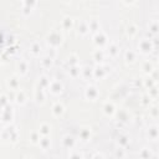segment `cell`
I'll return each mask as SVG.
<instances>
[{
	"mask_svg": "<svg viewBox=\"0 0 159 159\" xmlns=\"http://www.w3.org/2000/svg\"><path fill=\"white\" fill-rule=\"evenodd\" d=\"M0 120H1V123L5 124V125L12 123V120H14V109H12L11 103H9V104H6L5 107L1 108V112H0Z\"/></svg>",
	"mask_w": 159,
	"mask_h": 159,
	"instance_id": "obj_3",
	"label": "cell"
},
{
	"mask_svg": "<svg viewBox=\"0 0 159 159\" xmlns=\"http://www.w3.org/2000/svg\"><path fill=\"white\" fill-rule=\"evenodd\" d=\"M78 62H80V58H78V56H77L76 53H70V55L67 56V58H66V63H67V66L78 65Z\"/></svg>",
	"mask_w": 159,
	"mask_h": 159,
	"instance_id": "obj_37",
	"label": "cell"
},
{
	"mask_svg": "<svg viewBox=\"0 0 159 159\" xmlns=\"http://www.w3.org/2000/svg\"><path fill=\"white\" fill-rule=\"evenodd\" d=\"M53 63H55V60L51 58V57L47 56V55H43V56L40 58V66H41L42 68H45V70L52 68V67H53Z\"/></svg>",
	"mask_w": 159,
	"mask_h": 159,
	"instance_id": "obj_24",
	"label": "cell"
},
{
	"mask_svg": "<svg viewBox=\"0 0 159 159\" xmlns=\"http://www.w3.org/2000/svg\"><path fill=\"white\" fill-rule=\"evenodd\" d=\"M114 157H116V158H119V159L125 158V157H127L125 149H124V148H119V147H118V149H116V152H114Z\"/></svg>",
	"mask_w": 159,
	"mask_h": 159,
	"instance_id": "obj_40",
	"label": "cell"
},
{
	"mask_svg": "<svg viewBox=\"0 0 159 159\" xmlns=\"http://www.w3.org/2000/svg\"><path fill=\"white\" fill-rule=\"evenodd\" d=\"M137 48H138V51H139L142 55L147 56V55H150V53L153 52V50H154V43H153V41H152L150 39L143 37V39L139 40Z\"/></svg>",
	"mask_w": 159,
	"mask_h": 159,
	"instance_id": "obj_2",
	"label": "cell"
},
{
	"mask_svg": "<svg viewBox=\"0 0 159 159\" xmlns=\"http://www.w3.org/2000/svg\"><path fill=\"white\" fill-rule=\"evenodd\" d=\"M22 5L29 6L31 9H35L37 6V0H22Z\"/></svg>",
	"mask_w": 159,
	"mask_h": 159,
	"instance_id": "obj_47",
	"label": "cell"
},
{
	"mask_svg": "<svg viewBox=\"0 0 159 159\" xmlns=\"http://www.w3.org/2000/svg\"><path fill=\"white\" fill-rule=\"evenodd\" d=\"M148 31L150 34H153V35H158V32H159V22H158L157 19H153L152 21H149V24H148Z\"/></svg>",
	"mask_w": 159,
	"mask_h": 159,
	"instance_id": "obj_32",
	"label": "cell"
},
{
	"mask_svg": "<svg viewBox=\"0 0 159 159\" xmlns=\"http://www.w3.org/2000/svg\"><path fill=\"white\" fill-rule=\"evenodd\" d=\"M6 86L9 89H12V91H17L20 89V77L17 75H12L10 77H7L6 80Z\"/></svg>",
	"mask_w": 159,
	"mask_h": 159,
	"instance_id": "obj_14",
	"label": "cell"
},
{
	"mask_svg": "<svg viewBox=\"0 0 159 159\" xmlns=\"http://www.w3.org/2000/svg\"><path fill=\"white\" fill-rule=\"evenodd\" d=\"M149 116L153 118V119H157L159 117V109L157 106H152L150 109H149Z\"/></svg>",
	"mask_w": 159,
	"mask_h": 159,
	"instance_id": "obj_42",
	"label": "cell"
},
{
	"mask_svg": "<svg viewBox=\"0 0 159 159\" xmlns=\"http://www.w3.org/2000/svg\"><path fill=\"white\" fill-rule=\"evenodd\" d=\"M15 94H16V91H12V89H9V92L6 93V96H7L9 101H10V103H12V102L15 101Z\"/></svg>",
	"mask_w": 159,
	"mask_h": 159,
	"instance_id": "obj_48",
	"label": "cell"
},
{
	"mask_svg": "<svg viewBox=\"0 0 159 159\" xmlns=\"http://www.w3.org/2000/svg\"><path fill=\"white\" fill-rule=\"evenodd\" d=\"M114 117H116V118H117V120H118L119 123H122V124L127 123V122L129 120V118H130V116H129L128 111H125V109H117V111H116Z\"/></svg>",
	"mask_w": 159,
	"mask_h": 159,
	"instance_id": "obj_20",
	"label": "cell"
},
{
	"mask_svg": "<svg viewBox=\"0 0 159 159\" xmlns=\"http://www.w3.org/2000/svg\"><path fill=\"white\" fill-rule=\"evenodd\" d=\"M32 11H34V9H31V7H29V6L22 5V7H21V14H22V16H25V17L31 16Z\"/></svg>",
	"mask_w": 159,
	"mask_h": 159,
	"instance_id": "obj_43",
	"label": "cell"
},
{
	"mask_svg": "<svg viewBox=\"0 0 159 159\" xmlns=\"http://www.w3.org/2000/svg\"><path fill=\"white\" fill-rule=\"evenodd\" d=\"M65 112H66V107L62 102H55L51 107V113L56 118H61L65 114Z\"/></svg>",
	"mask_w": 159,
	"mask_h": 159,
	"instance_id": "obj_12",
	"label": "cell"
},
{
	"mask_svg": "<svg viewBox=\"0 0 159 159\" xmlns=\"http://www.w3.org/2000/svg\"><path fill=\"white\" fill-rule=\"evenodd\" d=\"M140 102H142V104H143L144 107H149V106H150V103H152V98L148 96V93H145V94H143V96H142Z\"/></svg>",
	"mask_w": 159,
	"mask_h": 159,
	"instance_id": "obj_44",
	"label": "cell"
},
{
	"mask_svg": "<svg viewBox=\"0 0 159 159\" xmlns=\"http://www.w3.org/2000/svg\"><path fill=\"white\" fill-rule=\"evenodd\" d=\"M137 34H138V26L134 22H128L125 26V35L129 39H134L137 36Z\"/></svg>",
	"mask_w": 159,
	"mask_h": 159,
	"instance_id": "obj_26",
	"label": "cell"
},
{
	"mask_svg": "<svg viewBox=\"0 0 159 159\" xmlns=\"http://www.w3.org/2000/svg\"><path fill=\"white\" fill-rule=\"evenodd\" d=\"M92 157H93V158H104L106 155H104V154H102V153H94Z\"/></svg>",
	"mask_w": 159,
	"mask_h": 159,
	"instance_id": "obj_51",
	"label": "cell"
},
{
	"mask_svg": "<svg viewBox=\"0 0 159 159\" xmlns=\"http://www.w3.org/2000/svg\"><path fill=\"white\" fill-rule=\"evenodd\" d=\"M104 58H106V52H104L103 48H97V50L92 53V60L96 62V65L103 63Z\"/></svg>",
	"mask_w": 159,
	"mask_h": 159,
	"instance_id": "obj_23",
	"label": "cell"
},
{
	"mask_svg": "<svg viewBox=\"0 0 159 159\" xmlns=\"http://www.w3.org/2000/svg\"><path fill=\"white\" fill-rule=\"evenodd\" d=\"M34 99L40 106L45 104V102H46V91H45V88H42V87L36 84L35 91H34Z\"/></svg>",
	"mask_w": 159,
	"mask_h": 159,
	"instance_id": "obj_8",
	"label": "cell"
},
{
	"mask_svg": "<svg viewBox=\"0 0 159 159\" xmlns=\"http://www.w3.org/2000/svg\"><path fill=\"white\" fill-rule=\"evenodd\" d=\"M149 76H150L155 82H158V70H157V68H154V70L150 72V75H149Z\"/></svg>",
	"mask_w": 159,
	"mask_h": 159,
	"instance_id": "obj_49",
	"label": "cell"
},
{
	"mask_svg": "<svg viewBox=\"0 0 159 159\" xmlns=\"http://www.w3.org/2000/svg\"><path fill=\"white\" fill-rule=\"evenodd\" d=\"M73 26H75V20H73L71 16H65V17L62 19V21H61V27H62V30H65V31H71V30L73 29Z\"/></svg>",
	"mask_w": 159,
	"mask_h": 159,
	"instance_id": "obj_25",
	"label": "cell"
},
{
	"mask_svg": "<svg viewBox=\"0 0 159 159\" xmlns=\"http://www.w3.org/2000/svg\"><path fill=\"white\" fill-rule=\"evenodd\" d=\"M92 41H93V43L96 45L97 48H103V47H106L107 43H108V36L106 35V32H103V31L101 30V31L93 34Z\"/></svg>",
	"mask_w": 159,
	"mask_h": 159,
	"instance_id": "obj_4",
	"label": "cell"
},
{
	"mask_svg": "<svg viewBox=\"0 0 159 159\" xmlns=\"http://www.w3.org/2000/svg\"><path fill=\"white\" fill-rule=\"evenodd\" d=\"M81 77L84 81L93 80V67H89V66L81 67Z\"/></svg>",
	"mask_w": 159,
	"mask_h": 159,
	"instance_id": "obj_27",
	"label": "cell"
},
{
	"mask_svg": "<svg viewBox=\"0 0 159 159\" xmlns=\"http://www.w3.org/2000/svg\"><path fill=\"white\" fill-rule=\"evenodd\" d=\"M26 102H27V94L25 93V91L17 89V91H16V94H15V101H14V103H16L17 106L22 107V106L26 104Z\"/></svg>",
	"mask_w": 159,
	"mask_h": 159,
	"instance_id": "obj_18",
	"label": "cell"
},
{
	"mask_svg": "<svg viewBox=\"0 0 159 159\" xmlns=\"http://www.w3.org/2000/svg\"><path fill=\"white\" fill-rule=\"evenodd\" d=\"M45 55H47V56H50L51 58H56L57 57V48H52V47H48L47 50H46V53Z\"/></svg>",
	"mask_w": 159,
	"mask_h": 159,
	"instance_id": "obj_46",
	"label": "cell"
},
{
	"mask_svg": "<svg viewBox=\"0 0 159 159\" xmlns=\"http://www.w3.org/2000/svg\"><path fill=\"white\" fill-rule=\"evenodd\" d=\"M84 98L87 101H91V102H94L99 98V89L97 86L94 84H88L86 88H84V93H83Z\"/></svg>",
	"mask_w": 159,
	"mask_h": 159,
	"instance_id": "obj_5",
	"label": "cell"
},
{
	"mask_svg": "<svg viewBox=\"0 0 159 159\" xmlns=\"http://www.w3.org/2000/svg\"><path fill=\"white\" fill-rule=\"evenodd\" d=\"M40 138H41V134L39 133V130H31L30 134H29V140L32 145H37Z\"/></svg>",
	"mask_w": 159,
	"mask_h": 159,
	"instance_id": "obj_36",
	"label": "cell"
},
{
	"mask_svg": "<svg viewBox=\"0 0 159 159\" xmlns=\"http://www.w3.org/2000/svg\"><path fill=\"white\" fill-rule=\"evenodd\" d=\"M137 52L134 51V50H127L125 52H124V61L128 63V65H133V63H135V61H137Z\"/></svg>",
	"mask_w": 159,
	"mask_h": 159,
	"instance_id": "obj_28",
	"label": "cell"
},
{
	"mask_svg": "<svg viewBox=\"0 0 159 159\" xmlns=\"http://www.w3.org/2000/svg\"><path fill=\"white\" fill-rule=\"evenodd\" d=\"M116 111H117V107H116L114 102H112V101H106V102L103 103V106H102V112H103V114H104L106 117H108V118L114 117Z\"/></svg>",
	"mask_w": 159,
	"mask_h": 159,
	"instance_id": "obj_10",
	"label": "cell"
},
{
	"mask_svg": "<svg viewBox=\"0 0 159 159\" xmlns=\"http://www.w3.org/2000/svg\"><path fill=\"white\" fill-rule=\"evenodd\" d=\"M122 2H123L124 5H128V6H129V5H133V4L135 2V0H122Z\"/></svg>",
	"mask_w": 159,
	"mask_h": 159,
	"instance_id": "obj_50",
	"label": "cell"
},
{
	"mask_svg": "<svg viewBox=\"0 0 159 159\" xmlns=\"http://www.w3.org/2000/svg\"><path fill=\"white\" fill-rule=\"evenodd\" d=\"M51 129H52L51 124L43 122V123L40 124V127H39L37 130H39V133H40L41 135H50V134H51Z\"/></svg>",
	"mask_w": 159,
	"mask_h": 159,
	"instance_id": "obj_34",
	"label": "cell"
},
{
	"mask_svg": "<svg viewBox=\"0 0 159 159\" xmlns=\"http://www.w3.org/2000/svg\"><path fill=\"white\" fill-rule=\"evenodd\" d=\"M29 52L32 57H40V55L42 53V46L39 41H32L29 46Z\"/></svg>",
	"mask_w": 159,
	"mask_h": 159,
	"instance_id": "obj_16",
	"label": "cell"
},
{
	"mask_svg": "<svg viewBox=\"0 0 159 159\" xmlns=\"http://www.w3.org/2000/svg\"><path fill=\"white\" fill-rule=\"evenodd\" d=\"M147 138L150 142H157L159 139V128L157 124H153L147 129Z\"/></svg>",
	"mask_w": 159,
	"mask_h": 159,
	"instance_id": "obj_17",
	"label": "cell"
},
{
	"mask_svg": "<svg viewBox=\"0 0 159 159\" xmlns=\"http://www.w3.org/2000/svg\"><path fill=\"white\" fill-rule=\"evenodd\" d=\"M157 84V82L150 77V76H148L145 80H143V87L145 88V89H149L150 87H153V86H155Z\"/></svg>",
	"mask_w": 159,
	"mask_h": 159,
	"instance_id": "obj_39",
	"label": "cell"
},
{
	"mask_svg": "<svg viewBox=\"0 0 159 159\" xmlns=\"http://www.w3.org/2000/svg\"><path fill=\"white\" fill-rule=\"evenodd\" d=\"M37 145H39L40 149L43 150V152L51 149V147H52V142H51L50 135H41V138H40V140H39V144H37Z\"/></svg>",
	"mask_w": 159,
	"mask_h": 159,
	"instance_id": "obj_19",
	"label": "cell"
},
{
	"mask_svg": "<svg viewBox=\"0 0 159 159\" xmlns=\"http://www.w3.org/2000/svg\"><path fill=\"white\" fill-rule=\"evenodd\" d=\"M21 1H22V0H21Z\"/></svg>",
	"mask_w": 159,
	"mask_h": 159,
	"instance_id": "obj_54",
	"label": "cell"
},
{
	"mask_svg": "<svg viewBox=\"0 0 159 159\" xmlns=\"http://www.w3.org/2000/svg\"><path fill=\"white\" fill-rule=\"evenodd\" d=\"M0 65H1V58H0Z\"/></svg>",
	"mask_w": 159,
	"mask_h": 159,
	"instance_id": "obj_53",
	"label": "cell"
},
{
	"mask_svg": "<svg viewBox=\"0 0 159 159\" xmlns=\"http://www.w3.org/2000/svg\"><path fill=\"white\" fill-rule=\"evenodd\" d=\"M138 155H139V158H142V159H152V158L154 157L152 149L148 148V147H143V148L139 150Z\"/></svg>",
	"mask_w": 159,
	"mask_h": 159,
	"instance_id": "obj_31",
	"label": "cell"
},
{
	"mask_svg": "<svg viewBox=\"0 0 159 159\" xmlns=\"http://www.w3.org/2000/svg\"><path fill=\"white\" fill-rule=\"evenodd\" d=\"M50 82H51V80H50V77L46 76V75H41V76H39V78H37V86H40V87H42V88H45V89H47Z\"/></svg>",
	"mask_w": 159,
	"mask_h": 159,
	"instance_id": "obj_33",
	"label": "cell"
},
{
	"mask_svg": "<svg viewBox=\"0 0 159 159\" xmlns=\"http://www.w3.org/2000/svg\"><path fill=\"white\" fill-rule=\"evenodd\" d=\"M61 142H62V147L65 149H67V150H71V149H73L76 147V138L73 135H71V134L63 135Z\"/></svg>",
	"mask_w": 159,
	"mask_h": 159,
	"instance_id": "obj_15",
	"label": "cell"
},
{
	"mask_svg": "<svg viewBox=\"0 0 159 159\" xmlns=\"http://www.w3.org/2000/svg\"><path fill=\"white\" fill-rule=\"evenodd\" d=\"M119 51H120V47L116 43V42H108L107 46H106V55L111 58H116L118 55H119Z\"/></svg>",
	"mask_w": 159,
	"mask_h": 159,
	"instance_id": "obj_11",
	"label": "cell"
},
{
	"mask_svg": "<svg viewBox=\"0 0 159 159\" xmlns=\"http://www.w3.org/2000/svg\"><path fill=\"white\" fill-rule=\"evenodd\" d=\"M47 89H48V92H50L52 96H60V94H62V92H63V89H65V86H63V83H62L60 80L53 78V80H51V82H50Z\"/></svg>",
	"mask_w": 159,
	"mask_h": 159,
	"instance_id": "obj_6",
	"label": "cell"
},
{
	"mask_svg": "<svg viewBox=\"0 0 159 159\" xmlns=\"http://www.w3.org/2000/svg\"><path fill=\"white\" fill-rule=\"evenodd\" d=\"M45 41H46L47 47H52V48L58 50L63 43V35L57 30H52L46 35Z\"/></svg>",
	"mask_w": 159,
	"mask_h": 159,
	"instance_id": "obj_1",
	"label": "cell"
},
{
	"mask_svg": "<svg viewBox=\"0 0 159 159\" xmlns=\"http://www.w3.org/2000/svg\"><path fill=\"white\" fill-rule=\"evenodd\" d=\"M148 92V96L152 98V99H155V98H158V94H159V89H158V86L155 84V86H153V87H150L149 89H147Z\"/></svg>",
	"mask_w": 159,
	"mask_h": 159,
	"instance_id": "obj_38",
	"label": "cell"
},
{
	"mask_svg": "<svg viewBox=\"0 0 159 159\" xmlns=\"http://www.w3.org/2000/svg\"><path fill=\"white\" fill-rule=\"evenodd\" d=\"M62 1H63V2H66V4H70L72 0H62Z\"/></svg>",
	"mask_w": 159,
	"mask_h": 159,
	"instance_id": "obj_52",
	"label": "cell"
},
{
	"mask_svg": "<svg viewBox=\"0 0 159 159\" xmlns=\"http://www.w3.org/2000/svg\"><path fill=\"white\" fill-rule=\"evenodd\" d=\"M77 34L80 36H87L89 34L87 20H80V22L77 24Z\"/></svg>",
	"mask_w": 159,
	"mask_h": 159,
	"instance_id": "obj_21",
	"label": "cell"
},
{
	"mask_svg": "<svg viewBox=\"0 0 159 159\" xmlns=\"http://www.w3.org/2000/svg\"><path fill=\"white\" fill-rule=\"evenodd\" d=\"M154 68H155V67H154V65H153L152 61H144V62L142 63V72H143L144 75H147V76H149L150 72H152Z\"/></svg>",
	"mask_w": 159,
	"mask_h": 159,
	"instance_id": "obj_35",
	"label": "cell"
},
{
	"mask_svg": "<svg viewBox=\"0 0 159 159\" xmlns=\"http://www.w3.org/2000/svg\"><path fill=\"white\" fill-rule=\"evenodd\" d=\"M68 158H78L80 159V158H84V154L76 150V149H71L68 153Z\"/></svg>",
	"mask_w": 159,
	"mask_h": 159,
	"instance_id": "obj_41",
	"label": "cell"
},
{
	"mask_svg": "<svg viewBox=\"0 0 159 159\" xmlns=\"http://www.w3.org/2000/svg\"><path fill=\"white\" fill-rule=\"evenodd\" d=\"M107 66L104 63H98L96 65V67H93V78L97 81L103 80L107 76Z\"/></svg>",
	"mask_w": 159,
	"mask_h": 159,
	"instance_id": "obj_9",
	"label": "cell"
},
{
	"mask_svg": "<svg viewBox=\"0 0 159 159\" xmlns=\"http://www.w3.org/2000/svg\"><path fill=\"white\" fill-rule=\"evenodd\" d=\"M78 139L82 143H87L92 139V129L89 127H81V129L78 130Z\"/></svg>",
	"mask_w": 159,
	"mask_h": 159,
	"instance_id": "obj_13",
	"label": "cell"
},
{
	"mask_svg": "<svg viewBox=\"0 0 159 159\" xmlns=\"http://www.w3.org/2000/svg\"><path fill=\"white\" fill-rule=\"evenodd\" d=\"M9 103H10V101H9L7 96H6V93L0 94V109H1L2 107H5L6 104H9Z\"/></svg>",
	"mask_w": 159,
	"mask_h": 159,
	"instance_id": "obj_45",
	"label": "cell"
},
{
	"mask_svg": "<svg viewBox=\"0 0 159 159\" xmlns=\"http://www.w3.org/2000/svg\"><path fill=\"white\" fill-rule=\"evenodd\" d=\"M129 143H130V138H129L128 134H120L117 138V147H119V148H124L125 149L129 145Z\"/></svg>",
	"mask_w": 159,
	"mask_h": 159,
	"instance_id": "obj_30",
	"label": "cell"
},
{
	"mask_svg": "<svg viewBox=\"0 0 159 159\" xmlns=\"http://www.w3.org/2000/svg\"><path fill=\"white\" fill-rule=\"evenodd\" d=\"M15 70H16V75L19 77H24L29 73L30 71V65L26 60L21 58V60H17L16 63H15Z\"/></svg>",
	"mask_w": 159,
	"mask_h": 159,
	"instance_id": "obj_7",
	"label": "cell"
},
{
	"mask_svg": "<svg viewBox=\"0 0 159 159\" xmlns=\"http://www.w3.org/2000/svg\"><path fill=\"white\" fill-rule=\"evenodd\" d=\"M87 22H88V30H89V32H91L92 35L102 30L99 20H97V19H91V20H87Z\"/></svg>",
	"mask_w": 159,
	"mask_h": 159,
	"instance_id": "obj_22",
	"label": "cell"
},
{
	"mask_svg": "<svg viewBox=\"0 0 159 159\" xmlns=\"http://www.w3.org/2000/svg\"><path fill=\"white\" fill-rule=\"evenodd\" d=\"M67 75H68L71 78H78V77L81 76V66H80V65L68 66Z\"/></svg>",
	"mask_w": 159,
	"mask_h": 159,
	"instance_id": "obj_29",
	"label": "cell"
}]
</instances>
